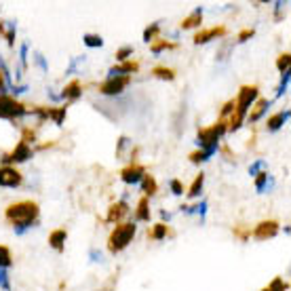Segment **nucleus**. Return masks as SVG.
<instances>
[{"instance_id":"15","label":"nucleus","mask_w":291,"mask_h":291,"mask_svg":"<svg viewBox=\"0 0 291 291\" xmlns=\"http://www.w3.org/2000/svg\"><path fill=\"white\" fill-rule=\"evenodd\" d=\"M270 104H272V102H270V100H264V97H262V100H257L255 108H253L251 112L247 114V120H249V122H257L262 116L266 114V110L270 108Z\"/></svg>"},{"instance_id":"47","label":"nucleus","mask_w":291,"mask_h":291,"mask_svg":"<svg viewBox=\"0 0 291 291\" xmlns=\"http://www.w3.org/2000/svg\"><path fill=\"white\" fill-rule=\"evenodd\" d=\"M160 217H163V219H167V221H169V219H171V213H167V211H160Z\"/></svg>"},{"instance_id":"39","label":"nucleus","mask_w":291,"mask_h":291,"mask_svg":"<svg viewBox=\"0 0 291 291\" xmlns=\"http://www.w3.org/2000/svg\"><path fill=\"white\" fill-rule=\"evenodd\" d=\"M7 43H9V47H13V43H15V23L13 21H9V30H7Z\"/></svg>"},{"instance_id":"30","label":"nucleus","mask_w":291,"mask_h":291,"mask_svg":"<svg viewBox=\"0 0 291 291\" xmlns=\"http://www.w3.org/2000/svg\"><path fill=\"white\" fill-rule=\"evenodd\" d=\"M152 53L154 55H158L160 51H165V49H175V45L173 43H167V40H160V43H152Z\"/></svg>"},{"instance_id":"31","label":"nucleus","mask_w":291,"mask_h":291,"mask_svg":"<svg viewBox=\"0 0 291 291\" xmlns=\"http://www.w3.org/2000/svg\"><path fill=\"white\" fill-rule=\"evenodd\" d=\"M190 160L194 163V165H201V163H205V160H209V154H207L205 150H199V152H192L190 154Z\"/></svg>"},{"instance_id":"24","label":"nucleus","mask_w":291,"mask_h":291,"mask_svg":"<svg viewBox=\"0 0 291 291\" xmlns=\"http://www.w3.org/2000/svg\"><path fill=\"white\" fill-rule=\"evenodd\" d=\"M152 76H156L160 80H173L175 78V70H171V68H165V66H156L154 70H152Z\"/></svg>"},{"instance_id":"2","label":"nucleus","mask_w":291,"mask_h":291,"mask_svg":"<svg viewBox=\"0 0 291 291\" xmlns=\"http://www.w3.org/2000/svg\"><path fill=\"white\" fill-rule=\"evenodd\" d=\"M257 97H260V89H257L255 85H245V87H241V91H239V95H237V102H234V114H232V118H230L228 131H239V129H241L243 120L247 118L249 108L253 106V102H257Z\"/></svg>"},{"instance_id":"29","label":"nucleus","mask_w":291,"mask_h":291,"mask_svg":"<svg viewBox=\"0 0 291 291\" xmlns=\"http://www.w3.org/2000/svg\"><path fill=\"white\" fill-rule=\"evenodd\" d=\"M266 184H268V173L266 171H262L255 175V190L257 192H264L266 190Z\"/></svg>"},{"instance_id":"23","label":"nucleus","mask_w":291,"mask_h":291,"mask_svg":"<svg viewBox=\"0 0 291 291\" xmlns=\"http://www.w3.org/2000/svg\"><path fill=\"white\" fill-rule=\"evenodd\" d=\"M66 114H68V108L63 106V108H51L49 110V118L57 124V127H61L63 124V120H66Z\"/></svg>"},{"instance_id":"37","label":"nucleus","mask_w":291,"mask_h":291,"mask_svg":"<svg viewBox=\"0 0 291 291\" xmlns=\"http://www.w3.org/2000/svg\"><path fill=\"white\" fill-rule=\"evenodd\" d=\"M169 186H171V192L175 194V197H182V194H184V186H182V182H179V179H171Z\"/></svg>"},{"instance_id":"34","label":"nucleus","mask_w":291,"mask_h":291,"mask_svg":"<svg viewBox=\"0 0 291 291\" xmlns=\"http://www.w3.org/2000/svg\"><path fill=\"white\" fill-rule=\"evenodd\" d=\"M287 287H289V285L281 279V276H276V279L268 285V289H270V291H287Z\"/></svg>"},{"instance_id":"46","label":"nucleus","mask_w":291,"mask_h":291,"mask_svg":"<svg viewBox=\"0 0 291 291\" xmlns=\"http://www.w3.org/2000/svg\"><path fill=\"white\" fill-rule=\"evenodd\" d=\"M91 260H93V262H100V260H102V253H97L95 249H93V251H91Z\"/></svg>"},{"instance_id":"28","label":"nucleus","mask_w":291,"mask_h":291,"mask_svg":"<svg viewBox=\"0 0 291 291\" xmlns=\"http://www.w3.org/2000/svg\"><path fill=\"white\" fill-rule=\"evenodd\" d=\"M158 32H160V25L158 23H152L150 27H146V30H144V43H152Z\"/></svg>"},{"instance_id":"20","label":"nucleus","mask_w":291,"mask_h":291,"mask_svg":"<svg viewBox=\"0 0 291 291\" xmlns=\"http://www.w3.org/2000/svg\"><path fill=\"white\" fill-rule=\"evenodd\" d=\"M203 186H205V173H199L197 177H194V182H192L190 190H188V197H190V199H197V197H201Z\"/></svg>"},{"instance_id":"11","label":"nucleus","mask_w":291,"mask_h":291,"mask_svg":"<svg viewBox=\"0 0 291 291\" xmlns=\"http://www.w3.org/2000/svg\"><path fill=\"white\" fill-rule=\"evenodd\" d=\"M144 175H146V169L142 167V165H135V163L120 171V179H122L124 184H129V186L140 184L142 179H144Z\"/></svg>"},{"instance_id":"19","label":"nucleus","mask_w":291,"mask_h":291,"mask_svg":"<svg viewBox=\"0 0 291 291\" xmlns=\"http://www.w3.org/2000/svg\"><path fill=\"white\" fill-rule=\"evenodd\" d=\"M135 219L137 221H150V203H148V197H142L140 203H137Z\"/></svg>"},{"instance_id":"25","label":"nucleus","mask_w":291,"mask_h":291,"mask_svg":"<svg viewBox=\"0 0 291 291\" xmlns=\"http://www.w3.org/2000/svg\"><path fill=\"white\" fill-rule=\"evenodd\" d=\"M13 266V255L7 245H0V268H11Z\"/></svg>"},{"instance_id":"17","label":"nucleus","mask_w":291,"mask_h":291,"mask_svg":"<svg viewBox=\"0 0 291 291\" xmlns=\"http://www.w3.org/2000/svg\"><path fill=\"white\" fill-rule=\"evenodd\" d=\"M287 120H289V110H285V112H279V114L270 116V118H268V122H266V129H268L270 133H274V131H279Z\"/></svg>"},{"instance_id":"32","label":"nucleus","mask_w":291,"mask_h":291,"mask_svg":"<svg viewBox=\"0 0 291 291\" xmlns=\"http://www.w3.org/2000/svg\"><path fill=\"white\" fill-rule=\"evenodd\" d=\"M289 78H291V74H289V72L281 74V85H279V89H276V97H281L283 93H287V87H289Z\"/></svg>"},{"instance_id":"13","label":"nucleus","mask_w":291,"mask_h":291,"mask_svg":"<svg viewBox=\"0 0 291 291\" xmlns=\"http://www.w3.org/2000/svg\"><path fill=\"white\" fill-rule=\"evenodd\" d=\"M129 213V205L124 203V201H118V203H112L110 205V211H108V217H106V221H120L124 215Z\"/></svg>"},{"instance_id":"27","label":"nucleus","mask_w":291,"mask_h":291,"mask_svg":"<svg viewBox=\"0 0 291 291\" xmlns=\"http://www.w3.org/2000/svg\"><path fill=\"white\" fill-rule=\"evenodd\" d=\"M289 63H291V55H289V53H283L281 57L276 59V68H279V72H281V74L289 72Z\"/></svg>"},{"instance_id":"22","label":"nucleus","mask_w":291,"mask_h":291,"mask_svg":"<svg viewBox=\"0 0 291 291\" xmlns=\"http://www.w3.org/2000/svg\"><path fill=\"white\" fill-rule=\"evenodd\" d=\"M140 184H142V188H144V192H146V197H154L156 190H158L156 179L152 177V175H144V179H142Z\"/></svg>"},{"instance_id":"18","label":"nucleus","mask_w":291,"mask_h":291,"mask_svg":"<svg viewBox=\"0 0 291 291\" xmlns=\"http://www.w3.org/2000/svg\"><path fill=\"white\" fill-rule=\"evenodd\" d=\"M201 21H203V9L201 7H197L194 9L190 15L182 21V30H190V27H199L201 25Z\"/></svg>"},{"instance_id":"9","label":"nucleus","mask_w":291,"mask_h":291,"mask_svg":"<svg viewBox=\"0 0 291 291\" xmlns=\"http://www.w3.org/2000/svg\"><path fill=\"white\" fill-rule=\"evenodd\" d=\"M23 184V175L15 167H0V186L3 188H17Z\"/></svg>"},{"instance_id":"33","label":"nucleus","mask_w":291,"mask_h":291,"mask_svg":"<svg viewBox=\"0 0 291 291\" xmlns=\"http://www.w3.org/2000/svg\"><path fill=\"white\" fill-rule=\"evenodd\" d=\"M131 55H133V47H122V49H118L116 51V59L122 63V61H127V57H131Z\"/></svg>"},{"instance_id":"3","label":"nucleus","mask_w":291,"mask_h":291,"mask_svg":"<svg viewBox=\"0 0 291 291\" xmlns=\"http://www.w3.org/2000/svg\"><path fill=\"white\" fill-rule=\"evenodd\" d=\"M228 131L226 127V120H217L215 124H211V127H205L199 131L197 135V144L201 146V150H205L209 156H213L217 152V146H219V140L221 135H224Z\"/></svg>"},{"instance_id":"26","label":"nucleus","mask_w":291,"mask_h":291,"mask_svg":"<svg viewBox=\"0 0 291 291\" xmlns=\"http://www.w3.org/2000/svg\"><path fill=\"white\" fill-rule=\"evenodd\" d=\"M82 43L89 49H100V47H104V38L100 34H85L82 36Z\"/></svg>"},{"instance_id":"6","label":"nucleus","mask_w":291,"mask_h":291,"mask_svg":"<svg viewBox=\"0 0 291 291\" xmlns=\"http://www.w3.org/2000/svg\"><path fill=\"white\" fill-rule=\"evenodd\" d=\"M129 82H131V76H112L100 85V93L102 95H120L129 87Z\"/></svg>"},{"instance_id":"42","label":"nucleus","mask_w":291,"mask_h":291,"mask_svg":"<svg viewBox=\"0 0 291 291\" xmlns=\"http://www.w3.org/2000/svg\"><path fill=\"white\" fill-rule=\"evenodd\" d=\"M234 234L241 239V241H247V237H251V230H243V228H234Z\"/></svg>"},{"instance_id":"14","label":"nucleus","mask_w":291,"mask_h":291,"mask_svg":"<svg viewBox=\"0 0 291 291\" xmlns=\"http://www.w3.org/2000/svg\"><path fill=\"white\" fill-rule=\"evenodd\" d=\"M66 241H68V230L66 228H57V230H53L49 234V245L59 253L66 249Z\"/></svg>"},{"instance_id":"7","label":"nucleus","mask_w":291,"mask_h":291,"mask_svg":"<svg viewBox=\"0 0 291 291\" xmlns=\"http://www.w3.org/2000/svg\"><path fill=\"white\" fill-rule=\"evenodd\" d=\"M32 156H34V150L27 146V144L19 142V144L15 146V150L11 152V154H5L0 160L5 163V167H11V163H25V160H30Z\"/></svg>"},{"instance_id":"5","label":"nucleus","mask_w":291,"mask_h":291,"mask_svg":"<svg viewBox=\"0 0 291 291\" xmlns=\"http://www.w3.org/2000/svg\"><path fill=\"white\" fill-rule=\"evenodd\" d=\"M27 114V108L17 102L15 97L11 95H0V118H7V120H15Z\"/></svg>"},{"instance_id":"48","label":"nucleus","mask_w":291,"mask_h":291,"mask_svg":"<svg viewBox=\"0 0 291 291\" xmlns=\"http://www.w3.org/2000/svg\"><path fill=\"white\" fill-rule=\"evenodd\" d=\"M262 291H270V289H268V287H266V289H262Z\"/></svg>"},{"instance_id":"16","label":"nucleus","mask_w":291,"mask_h":291,"mask_svg":"<svg viewBox=\"0 0 291 291\" xmlns=\"http://www.w3.org/2000/svg\"><path fill=\"white\" fill-rule=\"evenodd\" d=\"M82 95V85H80V80H72L70 85H66V89L61 91V100H68V102H74L78 100V97Z\"/></svg>"},{"instance_id":"8","label":"nucleus","mask_w":291,"mask_h":291,"mask_svg":"<svg viewBox=\"0 0 291 291\" xmlns=\"http://www.w3.org/2000/svg\"><path fill=\"white\" fill-rule=\"evenodd\" d=\"M276 232H279V221L266 219V221H262V224H257L251 234H253V239H257V241H268V239L276 237Z\"/></svg>"},{"instance_id":"43","label":"nucleus","mask_w":291,"mask_h":291,"mask_svg":"<svg viewBox=\"0 0 291 291\" xmlns=\"http://www.w3.org/2000/svg\"><path fill=\"white\" fill-rule=\"evenodd\" d=\"M36 63L40 66V70H43V72H47V61H45V57H43V55H36Z\"/></svg>"},{"instance_id":"1","label":"nucleus","mask_w":291,"mask_h":291,"mask_svg":"<svg viewBox=\"0 0 291 291\" xmlns=\"http://www.w3.org/2000/svg\"><path fill=\"white\" fill-rule=\"evenodd\" d=\"M40 215V207L36 201H19V203H13L5 209V217L7 221H11L15 226L17 234H21L25 228H30L34 221Z\"/></svg>"},{"instance_id":"45","label":"nucleus","mask_w":291,"mask_h":291,"mask_svg":"<svg viewBox=\"0 0 291 291\" xmlns=\"http://www.w3.org/2000/svg\"><path fill=\"white\" fill-rule=\"evenodd\" d=\"M7 82H5V78H3V74H0V95H7Z\"/></svg>"},{"instance_id":"35","label":"nucleus","mask_w":291,"mask_h":291,"mask_svg":"<svg viewBox=\"0 0 291 291\" xmlns=\"http://www.w3.org/2000/svg\"><path fill=\"white\" fill-rule=\"evenodd\" d=\"M21 142H23V144H27V146H30V142L34 144V142H36V131H34V129H30V127H25V129H23V137H21Z\"/></svg>"},{"instance_id":"10","label":"nucleus","mask_w":291,"mask_h":291,"mask_svg":"<svg viewBox=\"0 0 291 291\" xmlns=\"http://www.w3.org/2000/svg\"><path fill=\"white\" fill-rule=\"evenodd\" d=\"M221 36H226L224 25H215V27H209V30H199L194 34V45H207V43H211V40L221 38Z\"/></svg>"},{"instance_id":"41","label":"nucleus","mask_w":291,"mask_h":291,"mask_svg":"<svg viewBox=\"0 0 291 291\" xmlns=\"http://www.w3.org/2000/svg\"><path fill=\"white\" fill-rule=\"evenodd\" d=\"M253 34H255V30H243V32L237 36V40H239V43H247L249 38H253Z\"/></svg>"},{"instance_id":"40","label":"nucleus","mask_w":291,"mask_h":291,"mask_svg":"<svg viewBox=\"0 0 291 291\" xmlns=\"http://www.w3.org/2000/svg\"><path fill=\"white\" fill-rule=\"evenodd\" d=\"M230 112H234V102H226L224 108H221V112H219V120H224V116H228Z\"/></svg>"},{"instance_id":"38","label":"nucleus","mask_w":291,"mask_h":291,"mask_svg":"<svg viewBox=\"0 0 291 291\" xmlns=\"http://www.w3.org/2000/svg\"><path fill=\"white\" fill-rule=\"evenodd\" d=\"M262 169H266V160H255L251 167H249V175H257Z\"/></svg>"},{"instance_id":"4","label":"nucleus","mask_w":291,"mask_h":291,"mask_svg":"<svg viewBox=\"0 0 291 291\" xmlns=\"http://www.w3.org/2000/svg\"><path fill=\"white\" fill-rule=\"evenodd\" d=\"M135 230L137 226L133 221H122V224H116V228L110 232V239H108V249L110 253H120L129 247V243L135 237Z\"/></svg>"},{"instance_id":"12","label":"nucleus","mask_w":291,"mask_h":291,"mask_svg":"<svg viewBox=\"0 0 291 291\" xmlns=\"http://www.w3.org/2000/svg\"><path fill=\"white\" fill-rule=\"evenodd\" d=\"M140 70V63L137 61H122V63H118V66H112L108 70V78H112V76H131L133 72H137Z\"/></svg>"},{"instance_id":"21","label":"nucleus","mask_w":291,"mask_h":291,"mask_svg":"<svg viewBox=\"0 0 291 291\" xmlns=\"http://www.w3.org/2000/svg\"><path fill=\"white\" fill-rule=\"evenodd\" d=\"M167 232H169L167 224H165V221H160V224H156V226H152V230L148 232V237H150L152 241H163L165 237H167Z\"/></svg>"},{"instance_id":"36","label":"nucleus","mask_w":291,"mask_h":291,"mask_svg":"<svg viewBox=\"0 0 291 291\" xmlns=\"http://www.w3.org/2000/svg\"><path fill=\"white\" fill-rule=\"evenodd\" d=\"M0 289L3 291H11V281H9V274L5 268H0Z\"/></svg>"},{"instance_id":"44","label":"nucleus","mask_w":291,"mask_h":291,"mask_svg":"<svg viewBox=\"0 0 291 291\" xmlns=\"http://www.w3.org/2000/svg\"><path fill=\"white\" fill-rule=\"evenodd\" d=\"M19 55H21V63H25V59H27V45H25V43L21 45V51H19Z\"/></svg>"}]
</instances>
